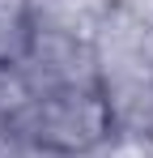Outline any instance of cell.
Masks as SVG:
<instances>
[{"instance_id":"6da1fadb","label":"cell","mask_w":153,"mask_h":158,"mask_svg":"<svg viewBox=\"0 0 153 158\" xmlns=\"http://www.w3.org/2000/svg\"><path fill=\"white\" fill-rule=\"evenodd\" d=\"M30 132H34V145H43V150L85 154L89 145H98L111 132L106 98L81 90V85H60L30 107Z\"/></svg>"}]
</instances>
